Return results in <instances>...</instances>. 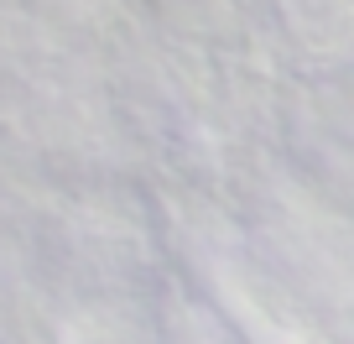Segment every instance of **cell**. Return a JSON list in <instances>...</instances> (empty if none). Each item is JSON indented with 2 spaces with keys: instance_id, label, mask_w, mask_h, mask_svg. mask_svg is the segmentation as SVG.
<instances>
[{
  "instance_id": "cell-1",
  "label": "cell",
  "mask_w": 354,
  "mask_h": 344,
  "mask_svg": "<svg viewBox=\"0 0 354 344\" xmlns=\"http://www.w3.org/2000/svg\"><path fill=\"white\" fill-rule=\"evenodd\" d=\"M333 344H354V318H349V329H344V334H339Z\"/></svg>"
}]
</instances>
